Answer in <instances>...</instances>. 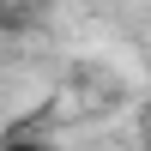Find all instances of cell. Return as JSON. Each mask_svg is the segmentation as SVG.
<instances>
[{
  "instance_id": "3",
  "label": "cell",
  "mask_w": 151,
  "mask_h": 151,
  "mask_svg": "<svg viewBox=\"0 0 151 151\" xmlns=\"http://www.w3.org/2000/svg\"><path fill=\"white\" fill-rule=\"evenodd\" d=\"M145 151H151V133H145Z\"/></svg>"
},
{
  "instance_id": "2",
  "label": "cell",
  "mask_w": 151,
  "mask_h": 151,
  "mask_svg": "<svg viewBox=\"0 0 151 151\" xmlns=\"http://www.w3.org/2000/svg\"><path fill=\"white\" fill-rule=\"evenodd\" d=\"M18 6H30V12H42V6H48V0H18Z\"/></svg>"
},
{
  "instance_id": "1",
  "label": "cell",
  "mask_w": 151,
  "mask_h": 151,
  "mask_svg": "<svg viewBox=\"0 0 151 151\" xmlns=\"http://www.w3.org/2000/svg\"><path fill=\"white\" fill-rule=\"evenodd\" d=\"M0 151H48V145H42V139H6Z\"/></svg>"
}]
</instances>
